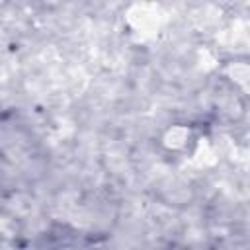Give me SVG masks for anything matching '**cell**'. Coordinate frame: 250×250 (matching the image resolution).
<instances>
[{"mask_svg":"<svg viewBox=\"0 0 250 250\" xmlns=\"http://www.w3.org/2000/svg\"><path fill=\"white\" fill-rule=\"evenodd\" d=\"M195 143H197V133L189 123H174L160 137V145L168 152H180V154L189 152L195 146Z\"/></svg>","mask_w":250,"mask_h":250,"instance_id":"6da1fadb","label":"cell"}]
</instances>
